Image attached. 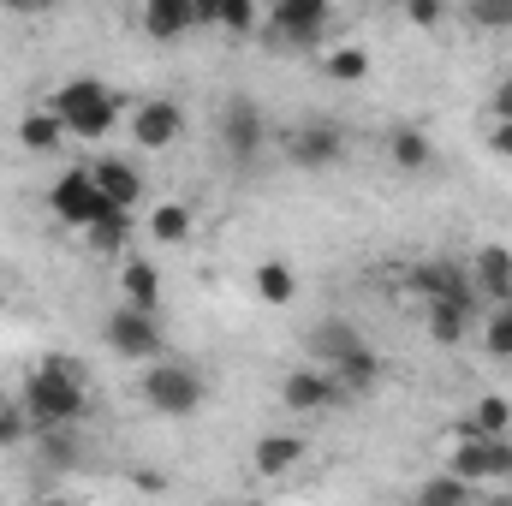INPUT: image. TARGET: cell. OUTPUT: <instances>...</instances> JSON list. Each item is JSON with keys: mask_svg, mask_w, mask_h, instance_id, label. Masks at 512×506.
I'll use <instances>...</instances> for the list:
<instances>
[{"mask_svg": "<svg viewBox=\"0 0 512 506\" xmlns=\"http://www.w3.org/2000/svg\"><path fill=\"white\" fill-rule=\"evenodd\" d=\"M18 405L30 417V429H78L84 411H90V387H84V364L72 358H48L36 364L24 387H18Z\"/></svg>", "mask_w": 512, "mask_h": 506, "instance_id": "obj_1", "label": "cell"}, {"mask_svg": "<svg viewBox=\"0 0 512 506\" xmlns=\"http://www.w3.org/2000/svg\"><path fill=\"white\" fill-rule=\"evenodd\" d=\"M465 501H471V483H459L453 471H441L417 489V506H465Z\"/></svg>", "mask_w": 512, "mask_h": 506, "instance_id": "obj_28", "label": "cell"}, {"mask_svg": "<svg viewBox=\"0 0 512 506\" xmlns=\"http://www.w3.org/2000/svg\"><path fill=\"white\" fill-rule=\"evenodd\" d=\"M340 155H346V131L340 126H298L286 137V161L304 167V173H322V167H334Z\"/></svg>", "mask_w": 512, "mask_h": 506, "instance_id": "obj_11", "label": "cell"}, {"mask_svg": "<svg viewBox=\"0 0 512 506\" xmlns=\"http://www.w3.org/2000/svg\"><path fill=\"white\" fill-rule=\"evenodd\" d=\"M471 286L495 304H512V251L507 245H483L471 256Z\"/></svg>", "mask_w": 512, "mask_h": 506, "instance_id": "obj_14", "label": "cell"}, {"mask_svg": "<svg viewBox=\"0 0 512 506\" xmlns=\"http://www.w3.org/2000/svg\"><path fill=\"white\" fill-rule=\"evenodd\" d=\"M203 18H197V0H149L143 6V30L155 36V42H179L185 30H197Z\"/></svg>", "mask_w": 512, "mask_h": 506, "instance_id": "obj_15", "label": "cell"}, {"mask_svg": "<svg viewBox=\"0 0 512 506\" xmlns=\"http://www.w3.org/2000/svg\"><path fill=\"white\" fill-rule=\"evenodd\" d=\"M36 453H42V465H48L54 477H66V471L84 465V441H78V429H36Z\"/></svg>", "mask_w": 512, "mask_h": 506, "instance_id": "obj_20", "label": "cell"}, {"mask_svg": "<svg viewBox=\"0 0 512 506\" xmlns=\"http://www.w3.org/2000/svg\"><path fill=\"white\" fill-rule=\"evenodd\" d=\"M149 233H155L161 245H185V239H191V209H185V203H161V209L149 215Z\"/></svg>", "mask_w": 512, "mask_h": 506, "instance_id": "obj_26", "label": "cell"}, {"mask_svg": "<svg viewBox=\"0 0 512 506\" xmlns=\"http://www.w3.org/2000/svg\"><path fill=\"white\" fill-rule=\"evenodd\" d=\"M328 376L340 381V393H370V387H382V358L370 352V346H358L352 358H340Z\"/></svg>", "mask_w": 512, "mask_h": 506, "instance_id": "obj_22", "label": "cell"}, {"mask_svg": "<svg viewBox=\"0 0 512 506\" xmlns=\"http://www.w3.org/2000/svg\"><path fill=\"white\" fill-rule=\"evenodd\" d=\"M120 292H126L131 310L161 316V274H155V262H149V256H131L126 268H120Z\"/></svg>", "mask_w": 512, "mask_h": 506, "instance_id": "obj_17", "label": "cell"}, {"mask_svg": "<svg viewBox=\"0 0 512 506\" xmlns=\"http://www.w3.org/2000/svg\"><path fill=\"white\" fill-rule=\"evenodd\" d=\"M203 399H209V381L197 376L191 364L161 358V364L143 370V405L161 411V417H191V411H203Z\"/></svg>", "mask_w": 512, "mask_h": 506, "instance_id": "obj_3", "label": "cell"}, {"mask_svg": "<svg viewBox=\"0 0 512 506\" xmlns=\"http://www.w3.org/2000/svg\"><path fill=\"white\" fill-rule=\"evenodd\" d=\"M489 149H495L501 161H512V126H495V131H489Z\"/></svg>", "mask_w": 512, "mask_h": 506, "instance_id": "obj_35", "label": "cell"}, {"mask_svg": "<svg viewBox=\"0 0 512 506\" xmlns=\"http://www.w3.org/2000/svg\"><path fill=\"white\" fill-rule=\"evenodd\" d=\"M102 340L120 352V358H137V364H161V316H143V310H108L102 316Z\"/></svg>", "mask_w": 512, "mask_h": 506, "instance_id": "obj_5", "label": "cell"}, {"mask_svg": "<svg viewBox=\"0 0 512 506\" xmlns=\"http://www.w3.org/2000/svg\"><path fill=\"white\" fill-rule=\"evenodd\" d=\"M0 304H6V298H0Z\"/></svg>", "mask_w": 512, "mask_h": 506, "instance_id": "obj_38", "label": "cell"}, {"mask_svg": "<svg viewBox=\"0 0 512 506\" xmlns=\"http://www.w3.org/2000/svg\"><path fill=\"white\" fill-rule=\"evenodd\" d=\"M405 18L429 30V24H441V18H447V6H435V0H411V6H405Z\"/></svg>", "mask_w": 512, "mask_h": 506, "instance_id": "obj_33", "label": "cell"}, {"mask_svg": "<svg viewBox=\"0 0 512 506\" xmlns=\"http://www.w3.org/2000/svg\"><path fill=\"white\" fill-rule=\"evenodd\" d=\"M340 399H346V393H340V381L328 376V370H292V376L280 381V405L298 411V417L328 411V405H340Z\"/></svg>", "mask_w": 512, "mask_h": 506, "instance_id": "obj_12", "label": "cell"}, {"mask_svg": "<svg viewBox=\"0 0 512 506\" xmlns=\"http://www.w3.org/2000/svg\"><path fill=\"white\" fill-rule=\"evenodd\" d=\"M387 161H393L399 173H423V167L435 161L429 131H423V126H393V131H387Z\"/></svg>", "mask_w": 512, "mask_h": 506, "instance_id": "obj_18", "label": "cell"}, {"mask_svg": "<svg viewBox=\"0 0 512 506\" xmlns=\"http://www.w3.org/2000/svg\"><path fill=\"white\" fill-rule=\"evenodd\" d=\"M405 286L423 298V304H447V298H465L477 304V286H471V268L447 262V256H429V262H411L405 268Z\"/></svg>", "mask_w": 512, "mask_h": 506, "instance_id": "obj_7", "label": "cell"}, {"mask_svg": "<svg viewBox=\"0 0 512 506\" xmlns=\"http://www.w3.org/2000/svg\"><path fill=\"white\" fill-rule=\"evenodd\" d=\"M310 441L304 435H262L256 441V477H286L292 465H304Z\"/></svg>", "mask_w": 512, "mask_h": 506, "instance_id": "obj_19", "label": "cell"}, {"mask_svg": "<svg viewBox=\"0 0 512 506\" xmlns=\"http://www.w3.org/2000/svg\"><path fill=\"white\" fill-rule=\"evenodd\" d=\"M471 24H483V30H507L512 24V0H477V6H471Z\"/></svg>", "mask_w": 512, "mask_h": 506, "instance_id": "obj_32", "label": "cell"}, {"mask_svg": "<svg viewBox=\"0 0 512 506\" xmlns=\"http://www.w3.org/2000/svg\"><path fill=\"white\" fill-rule=\"evenodd\" d=\"M120 108H126V96L114 84H102V78H72L48 102V114L66 126V137H84V143H102L108 131L120 126Z\"/></svg>", "mask_w": 512, "mask_h": 506, "instance_id": "obj_2", "label": "cell"}, {"mask_svg": "<svg viewBox=\"0 0 512 506\" xmlns=\"http://www.w3.org/2000/svg\"><path fill=\"white\" fill-rule=\"evenodd\" d=\"M126 239H131V215H126V209H108V215L90 227V251H96V256H114Z\"/></svg>", "mask_w": 512, "mask_h": 506, "instance_id": "obj_27", "label": "cell"}, {"mask_svg": "<svg viewBox=\"0 0 512 506\" xmlns=\"http://www.w3.org/2000/svg\"><path fill=\"white\" fill-rule=\"evenodd\" d=\"M471 316H477V304H465V298L429 304V340H435V346H459V340L471 334Z\"/></svg>", "mask_w": 512, "mask_h": 506, "instance_id": "obj_21", "label": "cell"}, {"mask_svg": "<svg viewBox=\"0 0 512 506\" xmlns=\"http://www.w3.org/2000/svg\"><path fill=\"white\" fill-rule=\"evenodd\" d=\"M18 143H24L30 155H54V149L66 143V126H60V120H54V114L42 108V114H30V120L18 126Z\"/></svg>", "mask_w": 512, "mask_h": 506, "instance_id": "obj_25", "label": "cell"}, {"mask_svg": "<svg viewBox=\"0 0 512 506\" xmlns=\"http://www.w3.org/2000/svg\"><path fill=\"white\" fill-rule=\"evenodd\" d=\"M48 209H54V221H66V227H96L114 203L96 191V179H90V167H66L54 185H48Z\"/></svg>", "mask_w": 512, "mask_h": 506, "instance_id": "obj_4", "label": "cell"}, {"mask_svg": "<svg viewBox=\"0 0 512 506\" xmlns=\"http://www.w3.org/2000/svg\"><path fill=\"white\" fill-rule=\"evenodd\" d=\"M328 78L334 84H364L370 78V54L364 48H334L328 54Z\"/></svg>", "mask_w": 512, "mask_h": 506, "instance_id": "obj_29", "label": "cell"}, {"mask_svg": "<svg viewBox=\"0 0 512 506\" xmlns=\"http://www.w3.org/2000/svg\"><path fill=\"white\" fill-rule=\"evenodd\" d=\"M131 137H137V149H149V155L173 149V143L185 137V108H179L173 96H149V102H137V114H131Z\"/></svg>", "mask_w": 512, "mask_h": 506, "instance_id": "obj_9", "label": "cell"}, {"mask_svg": "<svg viewBox=\"0 0 512 506\" xmlns=\"http://www.w3.org/2000/svg\"><path fill=\"white\" fill-rule=\"evenodd\" d=\"M262 137H268L262 108H256L251 96H227V108H221V143H227V155L251 161L256 149H262Z\"/></svg>", "mask_w": 512, "mask_h": 506, "instance_id": "obj_10", "label": "cell"}, {"mask_svg": "<svg viewBox=\"0 0 512 506\" xmlns=\"http://www.w3.org/2000/svg\"><path fill=\"white\" fill-rule=\"evenodd\" d=\"M90 179H96V191H102L114 209H126V215H131V203L143 197V173L131 167L126 155H102V161L90 167Z\"/></svg>", "mask_w": 512, "mask_h": 506, "instance_id": "obj_13", "label": "cell"}, {"mask_svg": "<svg viewBox=\"0 0 512 506\" xmlns=\"http://www.w3.org/2000/svg\"><path fill=\"white\" fill-rule=\"evenodd\" d=\"M262 24L280 48H316L328 30V0H274V12Z\"/></svg>", "mask_w": 512, "mask_h": 506, "instance_id": "obj_6", "label": "cell"}, {"mask_svg": "<svg viewBox=\"0 0 512 506\" xmlns=\"http://www.w3.org/2000/svg\"><path fill=\"white\" fill-rule=\"evenodd\" d=\"M489 506H512V495H495V501H489Z\"/></svg>", "mask_w": 512, "mask_h": 506, "instance_id": "obj_36", "label": "cell"}, {"mask_svg": "<svg viewBox=\"0 0 512 506\" xmlns=\"http://www.w3.org/2000/svg\"><path fill=\"white\" fill-rule=\"evenodd\" d=\"M489 102H495V126H512V78L495 84V96H489Z\"/></svg>", "mask_w": 512, "mask_h": 506, "instance_id": "obj_34", "label": "cell"}, {"mask_svg": "<svg viewBox=\"0 0 512 506\" xmlns=\"http://www.w3.org/2000/svg\"><path fill=\"white\" fill-rule=\"evenodd\" d=\"M251 506H274V501H251Z\"/></svg>", "mask_w": 512, "mask_h": 506, "instance_id": "obj_37", "label": "cell"}, {"mask_svg": "<svg viewBox=\"0 0 512 506\" xmlns=\"http://www.w3.org/2000/svg\"><path fill=\"white\" fill-rule=\"evenodd\" d=\"M358 346H370V340H364V334H358L346 316H322V322H316V334H310V352H316L328 370H334L340 358H352Z\"/></svg>", "mask_w": 512, "mask_h": 506, "instance_id": "obj_16", "label": "cell"}, {"mask_svg": "<svg viewBox=\"0 0 512 506\" xmlns=\"http://www.w3.org/2000/svg\"><path fill=\"white\" fill-rule=\"evenodd\" d=\"M251 286H256V298H262V304H274V310L298 298V274H292L286 262H256V280H251Z\"/></svg>", "mask_w": 512, "mask_h": 506, "instance_id": "obj_24", "label": "cell"}, {"mask_svg": "<svg viewBox=\"0 0 512 506\" xmlns=\"http://www.w3.org/2000/svg\"><path fill=\"white\" fill-rule=\"evenodd\" d=\"M483 346H489V358H512V304H495V316L483 328Z\"/></svg>", "mask_w": 512, "mask_h": 506, "instance_id": "obj_31", "label": "cell"}, {"mask_svg": "<svg viewBox=\"0 0 512 506\" xmlns=\"http://www.w3.org/2000/svg\"><path fill=\"white\" fill-rule=\"evenodd\" d=\"M197 18H203V24H221V30H233V36H251L256 24H262L256 0H209V6H197Z\"/></svg>", "mask_w": 512, "mask_h": 506, "instance_id": "obj_23", "label": "cell"}, {"mask_svg": "<svg viewBox=\"0 0 512 506\" xmlns=\"http://www.w3.org/2000/svg\"><path fill=\"white\" fill-rule=\"evenodd\" d=\"M447 471L459 477V483H507L512 477V441H459L453 447V459H447Z\"/></svg>", "mask_w": 512, "mask_h": 506, "instance_id": "obj_8", "label": "cell"}, {"mask_svg": "<svg viewBox=\"0 0 512 506\" xmlns=\"http://www.w3.org/2000/svg\"><path fill=\"white\" fill-rule=\"evenodd\" d=\"M36 429H30V417H24V405L18 399H0V453L6 447H18V441H30Z\"/></svg>", "mask_w": 512, "mask_h": 506, "instance_id": "obj_30", "label": "cell"}]
</instances>
